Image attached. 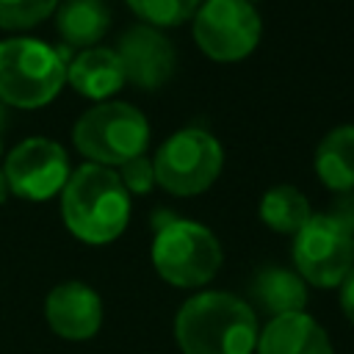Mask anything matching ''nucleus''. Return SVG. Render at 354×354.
Segmentation results:
<instances>
[{
    "label": "nucleus",
    "instance_id": "nucleus-11",
    "mask_svg": "<svg viewBox=\"0 0 354 354\" xmlns=\"http://www.w3.org/2000/svg\"><path fill=\"white\" fill-rule=\"evenodd\" d=\"M44 315L55 335L66 340H88L102 324V301L83 282H61L50 290Z\"/></svg>",
    "mask_w": 354,
    "mask_h": 354
},
{
    "label": "nucleus",
    "instance_id": "nucleus-22",
    "mask_svg": "<svg viewBox=\"0 0 354 354\" xmlns=\"http://www.w3.org/2000/svg\"><path fill=\"white\" fill-rule=\"evenodd\" d=\"M340 307L346 313V318L354 324V268L346 274V279L340 282Z\"/></svg>",
    "mask_w": 354,
    "mask_h": 354
},
{
    "label": "nucleus",
    "instance_id": "nucleus-4",
    "mask_svg": "<svg viewBox=\"0 0 354 354\" xmlns=\"http://www.w3.org/2000/svg\"><path fill=\"white\" fill-rule=\"evenodd\" d=\"M72 138L91 163L122 166L124 160L144 155L149 124L144 113L127 102H100L75 122Z\"/></svg>",
    "mask_w": 354,
    "mask_h": 354
},
{
    "label": "nucleus",
    "instance_id": "nucleus-16",
    "mask_svg": "<svg viewBox=\"0 0 354 354\" xmlns=\"http://www.w3.org/2000/svg\"><path fill=\"white\" fill-rule=\"evenodd\" d=\"M55 25L69 47H91L108 33L111 11L102 0H66L55 14Z\"/></svg>",
    "mask_w": 354,
    "mask_h": 354
},
{
    "label": "nucleus",
    "instance_id": "nucleus-20",
    "mask_svg": "<svg viewBox=\"0 0 354 354\" xmlns=\"http://www.w3.org/2000/svg\"><path fill=\"white\" fill-rule=\"evenodd\" d=\"M119 180L127 188V194H147L155 185V166L147 155H136V158L122 163Z\"/></svg>",
    "mask_w": 354,
    "mask_h": 354
},
{
    "label": "nucleus",
    "instance_id": "nucleus-17",
    "mask_svg": "<svg viewBox=\"0 0 354 354\" xmlns=\"http://www.w3.org/2000/svg\"><path fill=\"white\" fill-rule=\"evenodd\" d=\"M310 216L307 196L293 185H274L260 199V218L277 232H299Z\"/></svg>",
    "mask_w": 354,
    "mask_h": 354
},
{
    "label": "nucleus",
    "instance_id": "nucleus-7",
    "mask_svg": "<svg viewBox=\"0 0 354 354\" xmlns=\"http://www.w3.org/2000/svg\"><path fill=\"white\" fill-rule=\"evenodd\" d=\"M194 39L213 61H241L260 41V17L246 0H205L194 14Z\"/></svg>",
    "mask_w": 354,
    "mask_h": 354
},
{
    "label": "nucleus",
    "instance_id": "nucleus-18",
    "mask_svg": "<svg viewBox=\"0 0 354 354\" xmlns=\"http://www.w3.org/2000/svg\"><path fill=\"white\" fill-rule=\"evenodd\" d=\"M127 6L152 28H174L188 22L202 0H127Z\"/></svg>",
    "mask_w": 354,
    "mask_h": 354
},
{
    "label": "nucleus",
    "instance_id": "nucleus-19",
    "mask_svg": "<svg viewBox=\"0 0 354 354\" xmlns=\"http://www.w3.org/2000/svg\"><path fill=\"white\" fill-rule=\"evenodd\" d=\"M58 0H0V28L25 30L55 11Z\"/></svg>",
    "mask_w": 354,
    "mask_h": 354
},
{
    "label": "nucleus",
    "instance_id": "nucleus-10",
    "mask_svg": "<svg viewBox=\"0 0 354 354\" xmlns=\"http://www.w3.org/2000/svg\"><path fill=\"white\" fill-rule=\"evenodd\" d=\"M116 55L124 69V80H130L138 88L155 91L163 83L171 80L177 55L174 44L152 25H136L130 28L116 47Z\"/></svg>",
    "mask_w": 354,
    "mask_h": 354
},
{
    "label": "nucleus",
    "instance_id": "nucleus-13",
    "mask_svg": "<svg viewBox=\"0 0 354 354\" xmlns=\"http://www.w3.org/2000/svg\"><path fill=\"white\" fill-rule=\"evenodd\" d=\"M66 83L91 100H105L116 94L124 83V69L116 50L86 47L72 61H66Z\"/></svg>",
    "mask_w": 354,
    "mask_h": 354
},
{
    "label": "nucleus",
    "instance_id": "nucleus-26",
    "mask_svg": "<svg viewBox=\"0 0 354 354\" xmlns=\"http://www.w3.org/2000/svg\"><path fill=\"white\" fill-rule=\"evenodd\" d=\"M246 3H257V0H246Z\"/></svg>",
    "mask_w": 354,
    "mask_h": 354
},
{
    "label": "nucleus",
    "instance_id": "nucleus-3",
    "mask_svg": "<svg viewBox=\"0 0 354 354\" xmlns=\"http://www.w3.org/2000/svg\"><path fill=\"white\" fill-rule=\"evenodd\" d=\"M66 83V50L36 39L0 41V102L41 108Z\"/></svg>",
    "mask_w": 354,
    "mask_h": 354
},
{
    "label": "nucleus",
    "instance_id": "nucleus-9",
    "mask_svg": "<svg viewBox=\"0 0 354 354\" xmlns=\"http://www.w3.org/2000/svg\"><path fill=\"white\" fill-rule=\"evenodd\" d=\"M3 174L8 191L30 202H44L64 191L69 180V158L61 144L36 136L25 138L8 152Z\"/></svg>",
    "mask_w": 354,
    "mask_h": 354
},
{
    "label": "nucleus",
    "instance_id": "nucleus-8",
    "mask_svg": "<svg viewBox=\"0 0 354 354\" xmlns=\"http://www.w3.org/2000/svg\"><path fill=\"white\" fill-rule=\"evenodd\" d=\"M293 260L301 279L318 288H335L354 268V235L337 227L326 213L310 216L296 232Z\"/></svg>",
    "mask_w": 354,
    "mask_h": 354
},
{
    "label": "nucleus",
    "instance_id": "nucleus-21",
    "mask_svg": "<svg viewBox=\"0 0 354 354\" xmlns=\"http://www.w3.org/2000/svg\"><path fill=\"white\" fill-rule=\"evenodd\" d=\"M326 216H329L337 227H343L346 232L354 235V191H348V194H337V199L329 205Z\"/></svg>",
    "mask_w": 354,
    "mask_h": 354
},
{
    "label": "nucleus",
    "instance_id": "nucleus-23",
    "mask_svg": "<svg viewBox=\"0 0 354 354\" xmlns=\"http://www.w3.org/2000/svg\"><path fill=\"white\" fill-rule=\"evenodd\" d=\"M6 194H8V183H6V174H3V169H0V205L6 202Z\"/></svg>",
    "mask_w": 354,
    "mask_h": 354
},
{
    "label": "nucleus",
    "instance_id": "nucleus-12",
    "mask_svg": "<svg viewBox=\"0 0 354 354\" xmlns=\"http://www.w3.org/2000/svg\"><path fill=\"white\" fill-rule=\"evenodd\" d=\"M257 354H332V343L307 313H288L268 321Z\"/></svg>",
    "mask_w": 354,
    "mask_h": 354
},
{
    "label": "nucleus",
    "instance_id": "nucleus-15",
    "mask_svg": "<svg viewBox=\"0 0 354 354\" xmlns=\"http://www.w3.org/2000/svg\"><path fill=\"white\" fill-rule=\"evenodd\" d=\"M252 299L268 313V315H288L301 313L307 304V288L304 279L288 268H263L257 271L252 282Z\"/></svg>",
    "mask_w": 354,
    "mask_h": 354
},
{
    "label": "nucleus",
    "instance_id": "nucleus-1",
    "mask_svg": "<svg viewBox=\"0 0 354 354\" xmlns=\"http://www.w3.org/2000/svg\"><path fill=\"white\" fill-rule=\"evenodd\" d=\"M174 335L183 354H252L260 337L254 310L221 290L188 299L177 313Z\"/></svg>",
    "mask_w": 354,
    "mask_h": 354
},
{
    "label": "nucleus",
    "instance_id": "nucleus-2",
    "mask_svg": "<svg viewBox=\"0 0 354 354\" xmlns=\"http://www.w3.org/2000/svg\"><path fill=\"white\" fill-rule=\"evenodd\" d=\"M61 213L75 238L86 243H108L127 227L130 194L113 169L86 163L69 174L61 191Z\"/></svg>",
    "mask_w": 354,
    "mask_h": 354
},
{
    "label": "nucleus",
    "instance_id": "nucleus-24",
    "mask_svg": "<svg viewBox=\"0 0 354 354\" xmlns=\"http://www.w3.org/2000/svg\"><path fill=\"white\" fill-rule=\"evenodd\" d=\"M3 127H6V105L0 102V136H3Z\"/></svg>",
    "mask_w": 354,
    "mask_h": 354
},
{
    "label": "nucleus",
    "instance_id": "nucleus-25",
    "mask_svg": "<svg viewBox=\"0 0 354 354\" xmlns=\"http://www.w3.org/2000/svg\"><path fill=\"white\" fill-rule=\"evenodd\" d=\"M0 152H3V136H0Z\"/></svg>",
    "mask_w": 354,
    "mask_h": 354
},
{
    "label": "nucleus",
    "instance_id": "nucleus-14",
    "mask_svg": "<svg viewBox=\"0 0 354 354\" xmlns=\"http://www.w3.org/2000/svg\"><path fill=\"white\" fill-rule=\"evenodd\" d=\"M315 174L337 194L354 191V124L335 127L315 149Z\"/></svg>",
    "mask_w": 354,
    "mask_h": 354
},
{
    "label": "nucleus",
    "instance_id": "nucleus-6",
    "mask_svg": "<svg viewBox=\"0 0 354 354\" xmlns=\"http://www.w3.org/2000/svg\"><path fill=\"white\" fill-rule=\"evenodd\" d=\"M221 147L218 141L199 127H188L174 133L155 155V183H160L169 194L194 196L213 185L221 171Z\"/></svg>",
    "mask_w": 354,
    "mask_h": 354
},
{
    "label": "nucleus",
    "instance_id": "nucleus-5",
    "mask_svg": "<svg viewBox=\"0 0 354 354\" xmlns=\"http://www.w3.org/2000/svg\"><path fill=\"white\" fill-rule=\"evenodd\" d=\"M152 263L166 282L177 288H199L216 277L221 266V246L207 227L174 218L155 230Z\"/></svg>",
    "mask_w": 354,
    "mask_h": 354
}]
</instances>
